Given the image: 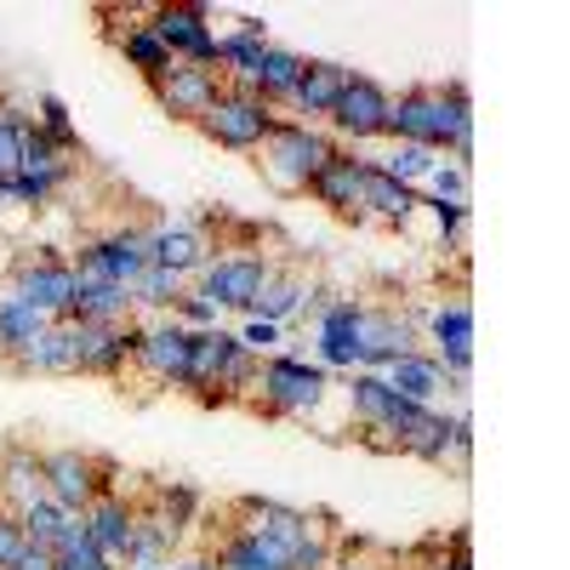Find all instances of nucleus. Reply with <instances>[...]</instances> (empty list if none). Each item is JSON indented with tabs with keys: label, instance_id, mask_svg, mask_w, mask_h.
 <instances>
[{
	"label": "nucleus",
	"instance_id": "obj_1",
	"mask_svg": "<svg viewBox=\"0 0 570 570\" xmlns=\"http://www.w3.org/2000/svg\"><path fill=\"white\" fill-rule=\"evenodd\" d=\"M343 142L331 137L325 126H303V120H279L274 131H268V142L257 149V177L274 188L279 200H297V195H308V183H314V171L337 155Z\"/></svg>",
	"mask_w": 570,
	"mask_h": 570
},
{
	"label": "nucleus",
	"instance_id": "obj_2",
	"mask_svg": "<svg viewBox=\"0 0 570 570\" xmlns=\"http://www.w3.org/2000/svg\"><path fill=\"white\" fill-rule=\"evenodd\" d=\"M331 394V371L297 354H263L257 360V383H252V411L263 416H314Z\"/></svg>",
	"mask_w": 570,
	"mask_h": 570
},
{
	"label": "nucleus",
	"instance_id": "obj_3",
	"mask_svg": "<svg viewBox=\"0 0 570 570\" xmlns=\"http://www.w3.org/2000/svg\"><path fill=\"white\" fill-rule=\"evenodd\" d=\"M40 473H46V497L63 513H86L98 497L120 491V462L104 451H75V445L40 451Z\"/></svg>",
	"mask_w": 570,
	"mask_h": 570
},
{
	"label": "nucleus",
	"instance_id": "obj_4",
	"mask_svg": "<svg viewBox=\"0 0 570 570\" xmlns=\"http://www.w3.org/2000/svg\"><path fill=\"white\" fill-rule=\"evenodd\" d=\"M7 292H18L23 303H35L46 320H69L75 308V263L58 246H23L7 263Z\"/></svg>",
	"mask_w": 570,
	"mask_h": 570
},
{
	"label": "nucleus",
	"instance_id": "obj_5",
	"mask_svg": "<svg viewBox=\"0 0 570 570\" xmlns=\"http://www.w3.org/2000/svg\"><path fill=\"white\" fill-rule=\"evenodd\" d=\"M274 126H279V109H268L257 91H223V98L195 120V131L228 155H257Z\"/></svg>",
	"mask_w": 570,
	"mask_h": 570
},
{
	"label": "nucleus",
	"instance_id": "obj_6",
	"mask_svg": "<svg viewBox=\"0 0 570 570\" xmlns=\"http://www.w3.org/2000/svg\"><path fill=\"white\" fill-rule=\"evenodd\" d=\"M274 274V257L263 252H228V257H206L200 274H195V292L223 308V314H252L257 297H263V285Z\"/></svg>",
	"mask_w": 570,
	"mask_h": 570
},
{
	"label": "nucleus",
	"instance_id": "obj_7",
	"mask_svg": "<svg viewBox=\"0 0 570 570\" xmlns=\"http://www.w3.org/2000/svg\"><path fill=\"white\" fill-rule=\"evenodd\" d=\"M149 23L160 35V46L171 52V63H195V69H217V29H212V7L200 0H160L149 7Z\"/></svg>",
	"mask_w": 570,
	"mask_h": 570
},
{
	"label": "nucleus",
	"instance_id": "obj_8",
	"mask_svg": "<svg viewBox=\"0 0 570 570\" xmlns=\"http://www.w3.org/2000/svg\"><path fill=\"white\" fill-rule=\"evenodd\" d=\"M389 91L376 86L371 75H354L348 69V80H343V98H337V109H331V137L343 142V149H365V142H383V126H389Z\"/></svg>",
	"mask_w": 570,
	"mask_h": 570
},
{
	"label": "nucleus",
	"instance_id": "obj_9",
	"mask_svg": "<svg viewBox=\"0 0 570 570\" xmlns=\"http://www.w3.org/2000/svg\"><path fill=\"white\" fill-rule=\"evenodd\" d=\"M142 320H120V325H86L75 320V348H80V376H104V383H126V365L142 348Z\"/></svg>",
	"mask_w": 570,
	"mask_h": 570
},
{
	"label": "nucleus",
	"instance_id": "obj_10",
	"mask_svg": "<svg viewBox=\"0 0 570 570\" xmlns=\"http://www.w3.org/2000/svg\"><path fill=\"white\" fill-rule=\"evenodd\" d=\"M400 354H416V325H411V314H400L394 303H389V308L360 303V348H354V371H376V376H383Z\"/></svg>",
	"mask_w": 570,
	"mask_h": 570
},
{
	"label": "nucleus",
	"instance_id": "obj_11",
	"mask_svg": "<svg viewBox=\"0 0 570 570\" xmlns=\"http://www.w3.org/2000/svg\"><path fill=\"white\" fill-rule=\"evenodd\" d=\"M223 75L217 69H195V63H171L160 80H149V98L160 104L166 120H183V126H195L217 98H223Z\"/></svg>",
	"mask_w": 570,
	"mask_h": 570
},
{
	"label": "nucleus",
	"instance_id": "obj_12",
	"mask_svg": "<svg viewBox=\"0 0 570 570\" xmlns=\"http://www.w3.org/2000/svg\"><path fill=\"white\" fill-rule=\"evenodd\" d=\"M228 519H234L240 531L274 542L279 553H292V548L308 537V525H314V513H303V508H292V502H274V497H234V502H228Z\"/></svg>",
	"mask_w": 570,
	"mask_h": 570
},
{
	"label": "nucleus",
	"instance_id": "obj_13",
	"mask_svg": "<svg viewBox=\"0 0 570 570\" xmlns=\"http://www.w3.org/2000/svg\"><path fill=\"white\" fill-rule=\"evenodd\" d=\"M360 171H365V155H354V149H337L320 171H314V183H308V195H314V206H325L337 223H354V228H365V212H360Z\"/></svg>",
	"mask_w": 570,
	"mask_h": 570
},
{
	"label": "nucleus",
	"instance_id": "obj_14",
	"mask_svg": "<svg viewBox=\"0 0 570 570\" xmlns=\"http://www.w3.org/2000/svg\"><path fill=\"white\" fill-rule=\"evenodd\" d=\"M188 337H195V331H183L177 320H160V325L142 331V348H137L131 365L149 371V383L183 394V383H188Z\"/></svg>",
	"mask_w": 570,
	"mask_h": 570
},
{
	"label": "nucleus",
	"instance_id": "obj_15",
	"mask_svg": "<svg viewBox=\"0 0 570 570\" xmlns=\"http://www.w3.org/2000/svg\"><path fill=\"white\" fill-rule=\"evenodd\" d=\"M7 371H12V376H80L75 320H52L18 360H7Z\"/></svg>",
	"mask_w": 570,
	"mask_h": 570
},
{
	"label": "nucleus",
	"instance_id": "obj_16",
	"mask_svg": "<svg viewBox=\"0 0 570 570\" xmlns=\"http://www.w3.org/2000/svg\"><path fill=\"white\" fill-rule=\"evenodd\" d=\"M131 508H137V502H126L120 491H109V497H98V502L80 513L91 548H98L115 570H126V553H131Z\"/></svg>",
	"mask_w": 570,
	"mask_h": 570
},
{
	"label": "nucleus",
	"instance_id": "obj_17",
	"mask_svg": "<svg viewBox=\"0 0 570 570\" xmlns=\"http://www.w3.org/2000/svg\"><path fill=\"white\" fill-rule=\"evenodd\" d=\"M360 212H365V223L411 228V217H416V188L394 183L389 171H376V166L365 160V171H360Z\"/></svg>",
	"mask_w": 570,
	"mask_h": 570
},
{
	"label": "nucleus",
	"instance_id": "obj_18",
	"mask_svg": "<svg viewBox=\"0 0 570 570\" xmlns=\"http://www.w3.org/2000/svg\"><path fill=\"white\" fill-rule=\"evenodd\" d=\"M212 257V240L195 228V223H155L149 228V263L155 268H171V274H200V263Z\"/></svg>",
	"mask_w": 570,
	"mask_h": 570
},
{
	"label": "nucleus",
	"instance_id": "obj_19",
	"mask_svg": "<svg viewBox=\"0 0 570 570\" xmlns=\"http://www.w3.org/2000/svg\"><path fill=\"white\" fill-rule=\"evenodd\" d=\"M35 502H46L40 451H35V445H23V440H12L7 451H0V508L23 513V508H35Z\"/></svg>",
	"mask_w": 570,
	"mask_h": 570
},
{
	"label": "nucleus",
	"instance_id": "obj_20",
	"mask_svg": "<svg viewBox=\"0 0 570 570\" xmlns=\"http://www.w3.org/2000/svg\"><path fill=\"white\" fill-rule=\"evenodd\" d=\"M343 80H348L343 63H303V80H297L285 109H292L303 126H325L331 109H337V98H343Z\"/></svg>",
	"mask_w": 570,
	"mask_h": 570
},
{
	"label": "nucleus",
	"instance_id": "obj_21",
	"mask_svg": "<svg viewBox=\"0 0 570 570\" xmlns=\"http://www.w3.org/2000/svg\"><path fill=\"white\" fill-rule=\"evenodd\" d=\"M206 553L217 559V570H285V553L252 531H240L234 519H223L217 537L206 542Z\"/></svg>",
	"mask_w": 570,
	"mask_h": 570
},
{
	"label": "nucleus",
	"instance_id": "obj_22",
	"mask_svg": "<svg viewBox=\"0 0 570 570\" xmlns=\"http://www.w3.org/2000/svg\"><path fill=\"white\" fill-rule=\"evenodd\" d=\"M308 297H314V279L297 263H274V274H268V285H263V297H257L252 314L268 320V325H285V320H303Z\"/></svg>",
	"mask_w": 570,
	"mask_h": 570
},
{
	"label": "nucleus",
	"instance_id": "obj_23",
	"mask_svg": "<svg viewBox=\"0 0 570 570\" xmlns=\"http://www.w3.org/2000/svg\"><path fill=\"white\" fill-rule=\"evenodd\" d=\"M383 383H389L400 400H416V405H434V400L451 389L445 371H440V360L422 354V348H416V354H400V360L383 371Z\"/></svg>",
	"mask_w": 570,
	"mask_h": 570
},
{
	"label": "nucleus",
	"instance_id": "obj_24",
	"mask_svg": "<svg viewBox=\"0 0 570 570\" xmlns=\"http://www.w3.org/2000/svg\"><path fill=\"white\" fill-rule=\"evenodd\" d=\"M142 18H149V12H142ZM109 46H115V52L142 75V86H149V80H160L166 69H171V52H166V46H160V35L149 29V23H126V29H109Z\"/></svg>",
	"mask_w": 570,
	"mask_h": 570
},
{
	"label": "nucleus",
	"instance_id": "obj_25",
	"mask_svg": "<svg viewBox=\"0 0 570 570\" xmlns=\"http://www.w3.org/2000/svg\"><path fill=\"white\" fill-rule=\"evenodd\" d=\"M46 325H52V320H46L35 303H23L18 292H7V285H0V365L18 360V354L40 337Z\"/></svg>",
	"mask_w": 570,
	"mask_h": 570
},
{
	"label": "nucleus",
	"instance_id": "obj_26",
	"mask_svg": "<svg viewBox=\"0 0 570 570\" xmlns=\"http://www.w3.org/2000/svg\"><path fill=\"white\" fill-rule=\"evenodd\" d=\"M303 63H308V58L285 52V46H268L263 63H257L252 91H257V98H263L268 109H285V104H292V91H297V80H303Z\"/></svg>",
	"mask_w": 570,
	"mask_h": 570
},
{
	"label": "nucleus",
	"instance_id": "obj_27",
	"mask_svg": "<svg viewBox=\"0 0 570 570\" xmlns=\"http://www.w3.org/2000/svg\"><path fill=\"white\" fill-rule=\"evenodd\" d=\"M376 171H389L394 183H405V188H416V183H428V171L440 166V155L434 149H416V142H389L383 155H365Z\"/></svg>",
	"mask_w": 570,
	"mask_h": 570
},
{
	"label": "nucleus",
	"instance_id": "obj_28",
	"mask_svg": "<svg viewBox=\"0 0 570 570\" xmlns=\"http://www.w3.org/2000/svg\"><path fill=\"white\" fill-rule=\"evenodd\" d=\"M35 109H40V115H35V126H40L46 137H52L69 160H75V155H80V131H75V120H69V104L58 98V91H46V86H40V91H35Z\"/></svg>",
	"mask_w": 570,
	"mask_h": 570
},
{
	"label": "nucleus",
	"instance_id": "obj_29",
	"mask_svg": "<svg viewBox=\"0 0 570 570\" xmlns=\"http://www.w3.org/2000/svg\"><path fill=\"white\" fill-rule=\"evenodd\" d=\"M183 292H188V279L171 274V268H155V263L131 279V303H137V308H160V314H166Z\"/></svg>",
	"mask_w": 570,
	"mask_h": 570
},
{
	"label": "nucleus",
	"instance_id": "obj_30",
	"mask_svg": "<svg viewBox=\"0 0 570 570\" xmlns=\"http://www.w3.org/2000/svg\"><path fill=\"white\" fill-rule=\"evenodd\" d=\"M69 519H75V513H63L52 497H46V502H35V508H23V513H18V525H23V537H29V542L52 548V542L63 537V525H69Z\"/></svg>",
	"mask_w": 570,
	"mask_h": 570
},
{
	"label": "nucleus",
	"instance_id": "obj_31",
	"mask_svg": "<svg viewBox=\"0 0 570 570\" xmlns=\"http://www.w3.org/2000/svg\"><path fill=\"white\" fill-rule=\"evenodd\" d=\"M166 320H177L183 331H217V325H223V308H212L200 292H183V297L166 308Z\"/></svg>",
	"mask_w": 570,
	"mask_h": 570
},
{
	"label": "nucleus",
	"instance_id": "obj_32",
	"mask_svg": "<svg viewBox=\"0 0 570 570\" xmlns=\"http://www.w3.org/2000/svg\"><path fill=\"white\" fill-rule=\"evenodd\" d=\"M428 188H434V200H451V206H468V166H434L428 171Z\"/></svg>",
	"mask_w": 570,
	"mask_h": 570
},
{
	"label": "nucleus",
	"instance_id": "obj_33",
	"mask_svg": "<svg viewBox=\"0 0 570 570\" xmlns=\"http://www.w3.org/2000/svg\"><path fill=\"white\" fill-rule=\"evenodd\" d=\"M23 542H29V537H23V525H18V513H12V508H0V570L18 559Z\"/></svg>",
	"mask_w": 570,
	"mask_h": 570
},
{
	"label": "nucleus",
	"instance_id": "obj_34",
	"mask_svg": "<svg viewBox=\"0 0 570 570\" xmlns=\"http://www.w3.org/2000/svg\"><path fill=\"white\" fill-rule=\"evenodd\" d=\"M240 343L263 360V354H274V343H279V325H268V320H252L246 331H240Z\"/></svg>",
	"mask_w": 570,
	"mask_h": 570
},
{
	"label": "nucleus",
	"instance_id": "obj_35",
	"mask_svg": "<svg viewBox=\"0 0 570 570\" xmlns=\"http://www.w3.org/2000/svg\"><path fill=\"white\" fill-rule=\"evenodd\" d=\"M7 570H58V553H52V548H40V542H23L18 559H12Z\"/></svg>",
	"mask_w": 570,
	"mask_h": 570
},
{
	"label": "nucleus",
	"instance_id": "obj_36",
	"mask_svg": "<svg viewBox=\"0 0 570 570\" xmlns=\"http://www.w3.org/2000/svg\"><path fill=\"white\" fill-rule=\"evenodd\" d=\"M171 570H217V559H212L206 548H195V553H177V559H171Z\"/></svg>",
	"mask_w": 570,
	"mask_h": 570
},
{
	"label": "nucleus",
	"instance_id": "obj_37",
	"mask_svg": "<svg viewBox=\"0 0 570 570\" xmlns=\"http://www.w3.org/2000/svg\"><path fill=\"white\" fill-rule=\"evenodd\" d=\"M331 570H389V564H365V559H348V548H337V559H331Z\"/></svg>",
	"mask_w": 570,
	"mask_h": 570
},
{
	"label": "nucleus",
	"instance_id": "obj_38",
	"mask_svg": "<svg viewBox=\"0 0 570 570\" xmlns=\"http://www.w3.org/2000/svg\"><path fill=\"white\" fill-rule=\"evenodd\" d=\"M126 570H171V559L166 564H126Z\"/></svg>",
	"mask_w": 570,
	"mask_h": 570
},
{
	"label": "nucleus",
	"instance_id": "obj_39",
	"mask_svg": "<svg viewBox=\"0 0 570 570\" xmlns=\"http://www.w3.org/2000/svg\"><path fill=\"white\" fill-rule=\"evenodd\" d=\"M58 570H63V564H58Z\"/></svg>",
	"mask_w": 570,
	"mask_h": 570
}]
</instances>
